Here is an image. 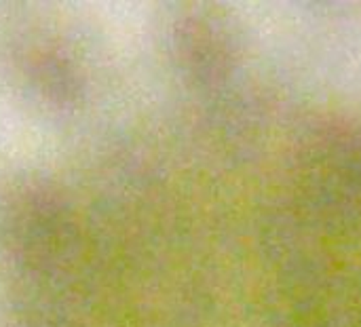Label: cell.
Listing matches in <instances>:
<instances>
[{"mask_svg":"<svg viewBox=\"0 0 361 327\" xmlns=\"http://www.w3.org/2000/svg\"><path fill=\"white\" fill-rule=\"evenodd\" d=\"M173 51L192 82L216 87L228 80L241 61V34L224 8L192 4L173 25Z\"/></svg>","mask_w":361,"mask_h":327,"instance_id":"6da1fadb","label":"cell"}]
</instances>
